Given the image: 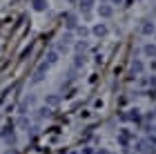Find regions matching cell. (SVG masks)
I'll return each mask as SVG.
<instances>
[{
	"mask_svg": "<svg viewBox=\"0 0 156 154\" xmlns=\"http://www.w3.org/2000/svg\"><path fill=\"white\" fill-rule=\"evenodd\" d=\"M85 65V56L83 54H76V58H74V67H83Z\"/></svg>",
	"mask_w": 156,
	"mask_h": 154,
	"instance_id": "cell-9",
	"label": "cell"
},
{
	"mask_svg": "<svg viewBox=\"0 0 156 154\" xmlns=\"http://www.w3.org/2000/svg\"><path fill=\"white\" fill-rule=\"evenodd\" d=\"M94 34H96V36H105V34H107V27H105V25H96Z\"/></svg>",
	"mask_w": 156,
	"mask_h": 154,
	"instance_id": "cell-7",
	"label": "cell"
},
{
	"mask_svg": "<svg viewBox=\"0 0 156 154\" xmlns=\"http://www.w3.org/2000/svg\"><path fill=\"white\" fill-rule=\"evenodd\" d=\"M67 27H69V29H74V27H76V16H74V13H67Z\"/></svg>",
	"mask_w": 156,
	"mask_h": 154,
	"instance_id": "cell-8",
	"label": "cell"
},
{
	"mask_svg": "<svg viewBox=\"0 0 156 154\" xmlns=\"http://www.w3.org/2000/svg\"><path fill=\"white\" fill-rule=\"evenodd\" d=\"M132 114L127 116V118H132V121H140V114H138V109H129Z\"/></svg>",
	"mask_w": 156,
	"mask_h": 154,
	"instance_id": "cell-14",
	"label": "cell"
},
{
	"mask_svg": "<svg viewBox=\"0 0 156 154\" xmlns=\"http://www.w3.org/2000/svg\"><path fill=\"white\" fill-rule=\"evenodd\" d=\"M69 2H76V0H69Z\"/></svg>",
	"mask_w": 156,
	"mask_h": 154,
	"instance_id": "cell-20",
	"label": "cell"
},
{
	"mask_svg": "<svg viewBox=\"0 0 156 154\" xmlns=\"http://www.w3.org/2000/svg\"><path fill=\"white\" fill-rule=\"evenodd\" d=\"M80 5H83V9H89V7L94 5V0H80Z\"/></svg>",
	"mask_w": 156,
	"mask_h": 154,
	"instance_id": "cell-17",
	"label": "cell"
},
{
	"mask_svg": "<svg viewBox=\"0 0 156 154\" xmlns=\"http://www.w3.org/2000/svg\"><path fill=\"white\" fill-rule=\"evenodd\" d=\"M62 43H72V34H65V36H62Z\"/></svg>",
	"mask_w": 156,
	"mask_h": 154,
	"instance_id": "cell-18",
	"label": "cell"
},
{
	"mask_svg": "<svg viewBox=\"0 0 156 154\" xmlns=\"http://www.w3.org/2000/svg\"><path fill=\"white\" fill-rule=\"evenodd\" d=\"M58 96H56V94H51V96H47V98H45V103H49V105H58Z\"/></svg>",
	"mask_w": 156,
	"mask_h": 154,
	"instance_id": "cell-12",
	"label": "cell"
},
{
	"mask_svg": "<svg viewBox=\"0 0 156 154\" xmlns=\"http://www.w3.org/2000/svg\"><path fill=\"white\" fill-rule=\"evenodd\" d=\"M134 150H136V152H145V150H147V143H145V141H140V143L134 145Z\"/></svg>",
	"mask_w": 156,
	"mask_h": 154,
	"instance_id": "cell-13",
	"label": "cell"
},
{
	"mask_svg": "<svg viewBox=\"0 0 156 154\" xmlns=\"http://www.w3.org/2000/svg\"><path fill=\"white\" fill-rule=\"evenodd\" d=\"M98 13H101L103 18H109L112 16V7L109 5H101V7H98Z\"/></svg>",
	"mask_w": 156,
	"mask_h": 154,
	"instance_id": "cell-4",
	"label": "cell"
},
{
	"mask_svg": "<svg viewBox=\"0 0 156 154\" xmlns=\"http://www.w3.org/2000/svg\"><path fill=\"white\" fill-rule=\"evenodd\" d=\"M18 125H20V127H29V118H27V116H20Z\"/></svg>",
	"mask_w": 156,
	"mask_h": 154,
	"instance_id": "cell-15",
	"label": "cell"
},
{
	"mask_svg": "<svg viewBox=\"0 0 156 154\" xmlns=\"http://www.w3.org/2000/svg\"><path fill=\"white\" fill-rule=\"evenodd\" d=\"M112 2H123V0H112Z\"/></svg>",
	"mask_w": 156,
	"mask_h": 154,
	"instance_id": "cell-19",
	"label": "cell"
},
{
	"mask_svg": "<svg viewBox=\"0 0 156 154\" xmlns=\"http://www.w3.org/2000/svg\"><path fill=\"white\" fill-rule=\"evenodd\" d=\"M143 69H145V65L140 60H134V65H132V76L134 74H143Z\"/></svg>",
	"mask_w": 156,
	"mask_h": 154,
	"instance_id": "cell-3",
	"label": "cell"
},
{
	"mask_svg": "<svg viewBox=\"0 0 156 154\" xmlns=\"http://www.w3.org/2000/svg\"><path fill=\"white\" fill-rule=\"evenodd\" d=\"M47 69H49V63L45 60V63H40L38 65V69L34 72V78H31V85H38V83L45 78V74H47Z\"/></svg>",
	"mask_w": 156,
	"mask_h": 154,
	"instance_id": "cell-1",
	"label": "cell"
},
{
	"mask_svg": "<svg viewBox=\"0 0 156 154\" xmlns=\"http://www.w3.org/2000/svg\"><path fill=\"white\" fill-rule=\"evenodd\" d=\"M47 63H49V65L58 63V54H56V52H49V56H47Z\"/></svg>",
	"mask_w": 156,
	"mask_h": 154,
	"instance_id": "cell-11",
	"label": "cell"
},
{
	"mask_svg": "<svg viewBox=\"0 0 156 154\" xmlns=\"http://www.w3.org/2000/svg\"><path fill=\"white\" fill-rule=\"evenodd\" d=\"M40 112V114H38V121H42V118H47L49 114H51V109H49V107H42V109H38Z\"/></svg>",
	"mask_w": 156,
	"mask_h": 154,
	"instance_id": "cell-10",
	"label": "cell"
},
{
	"mask_svg": "<svg viewBox=\"0 0 156 154\" xmlns=\"http://www.w3.org/2000/svg\"><path fill=\"white\" fill-rule=\"evenodd\" d=\"M85 49H87V43H78V45H76V52H78V54H83Z\"/></svg>",
	"mask_w": 156,
	"mask_h": 154,
	"instance_id": "cell-16",
	"label": "cell"
},
{
	"mask_svg": "<svg viewBox=\"0 0 156 154\" xmlns=\"http://www.w3.org/2000/svg\"><path fill=\"white\" fill-rule=\"evenodd\" d=\"M143 52H145V56H150V58H156V45H145Z\"/></svg>",
	"mask_w": 156,
	"mask_h": 154,
	"instance_id": "cell-5",
	"label": "cell"
},
{
	"mask_svg": "<svg viewBox=\"0 0 156 154\" xmlns=\"http://www.w3.org/2000/svg\"><path fill=\"white\" fill-rule=\"evenodd\" d=\"M34 9L36 11H45L47 9V0H34Z\"/></svg>",
	"mask_w": 156,
	"mask_h": 154,
	"instance_id": "cell-6",
	"label": "cell"
},
{
	"mask_svg": "<svg viewBox=\"0 0 156 154\" xmlns=\"http://www.w3.org/2000/svg\"><path fill=\"white\" fill-rule=\"evenodd\" d=\"M156 29H154V23H143L140 25V34H143V36H152Z\"/></svg>",
	"mask_w": 156,
	"mask_h": 154,
	"instance_id": "cell-2",
	"label": "cell"
}]
</instances>
